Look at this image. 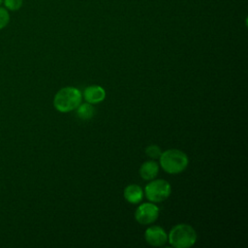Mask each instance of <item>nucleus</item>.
I'll list each match as a JSON object with an SVG mask.
<instances>
[{
  "mask_svg": "<svg viewBox=\"0 0 248 248\" xmlns=\"http://www.w3.org/2000/svg\"><path fill=\"white\" fill-rule=\"evenodd\" d=\"M82 94L76 87L67 86L57 91L53 99V106L59 112L66 113L75 110L81 103Z\"/></svg>",
  "mask_w": 248,
  "mask_h": 248,
  "instance_id": "1",
  "label": "nucleus"
},
{
  "mask_svg": "<svg viewBox=\"0 0 248 248\" xmlns=\"http://www.w3.org/2000/svg\"><path fill=\"white\" fill-rule=\"evenodd\" d=\"M161 168L170 174H177L182 172L189 164L186 153L178 149H168L161 153L159 157Z\"/></svg>",
  "mask_w": 248,
  "mask_h": 248,
  "instance_id": "2",
  "label": "nucleus"
},
{
  "mask_svg": "<svg viewBox=\"0 0 248 248\" xmlns=\"http://www.w3.org/2000/svg\"><path fill=\"white\" fill-rule=\"evenodd\" d=\"M168 241L175 248H189L196 243L197 232L188 224H178L170 231Z\"/></svg>",
  "mask_w": 248,
  "mask_h": 248,
  "instance_id": "3",
  "label": "nucleus"
},
{
  "mask_svg": "<svg viewBox=\"0 0 248 248\" xmlns=\"http://www.w3.org/2000/svg\"><path fill=\"white\" fill-rule=\"evenodd\" d=\"M170 184L163 179H152L144 188L146 199L154 203L167 200L170 195Z\"/></svg>",
  "mask_w": 248,
  "mask_h": 248,
  "instance_id": "4",
  "label": "nucleus"
},
{
  "mask_svg": "<svg viewBox=\"0 0 248 248\" xmlns=\"http://www.w3.org/2000/svg\"><path fill=\"white\" fill-rule=\"evenodd\" d=\"M159 217V207L154 202H144L138 206L135 211V219L141 225H149Z\"/></svg>",
  "mask_w": 248,
  "mask_h": 248,
  "instance_id": "5",
  "label": "nucleus"
},
{
  "mask_svg": "<svg viewBox=\"0 0 248 248\" xmlns=\"http://www.w3.org/2000/svg\"><path fill=\"white\" fill-rule=\"evenodd\" d=\"M145 241L152 246H163L168 241V234L159 226H151L144 232Z\"/></svg>",
  "mask_w": 248,
  "mask_h": 248,
  "instance_id": "6",
  "label": "nucleus"
},
{
  "mask_svg": "<svg viewBox=\"0 0 248 248\" xmlns=\"http://www.w3.org/2000/svg\"><path fill=\"white\" fill-rule=\"evenodd\" d=\"M83 98L86 103L96 105L103 102L106 98V91L99 85H89L83 91Z\"/></svg>",
  "mask_w": 248,
  "mask_h": 248,
  "instance_id": "7",
  "label": "nucleus"
},
{
  "mask_svg": "<svg viewBox=\"0 0 248 248\" xmlns=\"http://www.w3.org/2000/svg\"><path fill=\"white\" fill-rule=\"evenodd\" d=\"M124 198L130 203H139L143 197L142 189L137 184H129L124 189Z\"/></svg>",
  "mask_w": 248,
  "mask_h": 248,
  "instance_id": "8",
  "label": "nucleus"
},
{
  "mask_svg": "<svg viewBox=\"0 0 248 248\" xmlns=\"http://www.w3.org/2000/svg\"><path fill=\"white\" fill-rule=\"evenodd\" d=\"M159 172V165L155 161H146L140 168V175L144 180L154 179Z\"/></svg>",
  "mask_w": 248,
  "mask_h": 248,
  "instance_id": "9",
  "label": "nucleus"
},
{
  "mask_svg": "<svg viewBox=\"0 0 248 248\" xmlns=\"http://www.w3.org/2000/svg\"><path fill=\"white\" fill-rule=\"evenodd\" d=\"M77 108V115L82 120H89L94 115V108L89 103L81 104Z\"/></svg>",
  "mask_w": 248,
  "mask_h": 248,
  "instance_id": "10",
  "label": "nucleus"
},
{
  "mask_svg": "<svg viewBox=\"0 0 248 248\" xmlns=\"http://www.w3.org/2000/svg\"><path fill=\"white\" fill-rule=\"evenodd\" d=\"M5 8L10 11H17L23 5V0H4Z\"/></svg>",
  "mask_w": 248,
  "mask_h": 248,
  "instance_id": "11",
  "label": "nucleus"
},
{
  "mask_svg": "<svg viewBox=\"0 0 248 248\" xmlns=\"http://www.w3.org/2000/svg\"><path fill=\"white\" fill-rule=\"evenodd\" d=\"M10 21V14L8 10L0 6V30L5 28Z\"/></svg>",
  "mask_w": 248,
  "mask_h": 248,
  "instance_id": "12",
  "label": "nucleus"
},
{
  "mask_svg": "<svg viewBox=\"0 0 248 248\" xmlns=\"http://www.w3.org/2000/svg\"><path fill=\"white\" fill-rule=\"evenodd\" d=\"M145 153L147 156H149L150 158L152 159H157L160 157L161 155V149L158 145H155V144H152V145H149L146 147L145 149Z\"/></svg>",
  "mask_w": 248,
  "mask_h": 248,
  "instance_id": "13",
  "label": "nucleus"
},
{
  "mask_svg": "<svg viewBox=\"0 0 248 248\" xmlns=\"http://www.w3.org/2000/svg\"><path fill=\"white\" fill-rule=\"evenodd\" d=\"M3 2H4V0H0V6L3 4Z\"/></svg>",
  "mask_w": 248,
  "mask_h": 248,
  "instance_id": "14",
  "label": "nucleus"
}]
</instances>
